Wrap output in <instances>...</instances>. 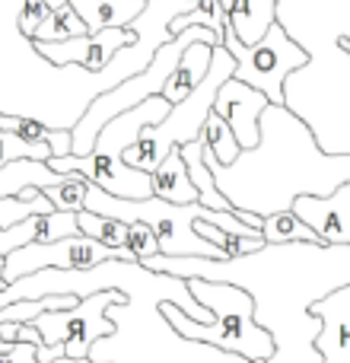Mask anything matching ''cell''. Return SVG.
Returning a JSON list of instances; mask_svg holds the SVG:
<instances>
[{"mask_svg":"<svg viewBox=\"0 0 350 363\" xmlns=\"http://www.w3.org/2000/svg\"><path fill=\"white\" fill-rule=\"evenodd\" d=\"M102 290H121L128 303H115L106 309L115 332L89 347L93 363H252L213 345H204V341L181 338L166 322L163 303H172L198 322H213V315L191 296L188 281L159 274V271H150L137 262H125V258H108L86 271L45 268L13 284L0 281V309L19 300H42L55 294L83 300Z\"/></svg>","mask_w":350,"mask_h":363,"instance_id":"6da1fadb","label":"cell"},{"mask_svg":"<svg viewBox=\"0 0 350 363\" xmlns=\"http://www.w3.org/2000/svg\"><path fill=\"white\" fill-rule=\"evenodd\" d=\"M144 268L181 281H220L245 290L255 303V325L274 341L268 363H322L315 347L322 319L312 303L350 284V245L283 242L242 258H169L153 255Z\"/></svg>","mask_w":350,"mask_h":363,"instance_id":"7a4b0ae2","label":"cell"},{"mask_svg":"<svg viewBox=\"0 0 350 363\" xmlns=\"http://www.w3.org/2000/svg\"><path fill=\"white\" fill-rule=\"evenodd\" d=\"M194 6L198 0H147L144 13L128 26L137 38L102 70H83L77 64L57 67L38 55L35 38L19 29L23 0H0V115L35 118L51 131H74L93 99L150 67L157 51L172 42L169 23Z\"/></svg>","mask_w":350,"mask_h":363,"instance_id":"3957f363","label":"cell"},{"mask_svg":"<svg viewBox=\"0 0 350 363\" xmlns=\"http://www.w3.org/2000/svg\"><path fill=\"white\" fill-rule=\"evenodd\" d=\"M258 128L261 144L242 150L232 166H220L204 147L207 169L236 211L271 217L277 211H293V201L303 194L328 198L350 182V153L319 150L312 131L287 106H268Z\"/></svg>","mask_w":350,"mask_h":363,"instance_id":"277c9868","label":"cell"},{"mask_svg":"<svg viewBox=\"0 0 350 363\" xmlns=\"http://www.w3.org/2000/svg\"><path fill=\"white\" fill-rule=\"evenodd\" d=\"M188 290L213 315V322H198L172 303H163L166 322L181 338L204 341L252 363H268L274 357V341L261 325H255V303L245 290L220 281H188Z\"/></svg>","mask_w":350,"mask_h":363,"instance_id":"5b68a950","label":"cell"},{"mask_svg":"<svg viewBox=\"0 0 350 363\" xmlns=\"http://www.w3.org/2000/svg\"><path fill=\"white\" fill-rule=\"evenodd\" d=\"M232 74H236V57H232L223 45H217L213 57H210V70H207V77L198 83V89H194L188 99H181L179 106H172L169 115H166L159 125L144 128L140 140L131 150L121 153V160H125L128 166H134V169L153 172L172 150L201 140L204 138L207 118H210V112H213V102H217L220 86H223Z\"/></svg>","mask_w":350,"mask_h":363,"instance_id":"8992f818","label":"cell"},{"mask_svg":"<svg viewBox=\"0 0 350 363\" xmlns=\"http://www.w3.org/2000/svg\"><path fill=\"white\" fill-rule=\"evenodd\" d=\"M194 42L220 45V35L210 29H204V26H191V29L179 32L172 42H166L163 48L157 51V57L150 61L147 70L128 77L125 83H118L115 89H108V93H102L99 99H93V106L86 108V115H83V118L77 121V128L70 131V138H74V157H86V153L96 150V138H99V131L115 118V115L140 106V102L150 99V96H163L166 83H169V77L175 74V64L181 61L185 48Z\"/></svg>","mask_w":350,"mask_h":363,"instance_id":"52a82bcc","label":"cell"},{"mask_svg":"<svg viewBox=\"0 0 350 363\" xmlns=\"http://www.w3.org/2000/svg\"><path fill=\"white\" fill-rule=\"evenodd\" d=\"M83 211L102 213V217L121 220V223H144L153 230L159 242V255L169 258H223L217 245L201 239L194 233V220L204 217L207 207L201 204H169L163 198H144V201H125L115 194L99 191L96 185L86 188Z\"/></svg>","mask_w":350,"mask_h":363,"instance_id":"ba28073f","label":"cell"},{"mask_svg":"<svg viewBox=\"0 0 350 363\" xmlns=\"http://www.w3.org/2000/svg\"><path fill=\"white\" fill-rule=\"evenodd\" d=\"M220 45L236 57V74L232 77L249 83L258 93H264L271 106H287V93H283V89H287V77L309 64L306 48L296 45L281 23L271 26L268 35L255 45H242L230 32V26H226Z\"/></svg>","mask_w":350,"mask_h":363,"instance_id":"9c48e42d","label":"cell"},{"mask_svg":"<svg viewBox=\"0 0 350 363\" xmlns=\"http://www.w3.org/2000/svg\"><path fill=\"white\" fill-rule=\"evenodd\" d=\"M115 303H128V296L121 290H102V294L83 296L74 309H57V313L38 315L32 325L38 328L45 345H64L67 357L86 360L89 347L115 332V325L106 315V309L115 306Z\"/></svg>","mask_w":350,"mask_h":363,"instance_id":"30bf717a","label":"cell"},{"mask_svg":"<svg viewBox=\"0 0 350 363\" xmlns=\"http://www.w3.org/2000/svg\"><path fill=\"white\" fill-rule=\"evenodd\" d=\"M108 258L134 262V255L128 249H106L102 242L83 236V233L67 236V239H55V242H29L4 258V274H0V281L13 284V281H19V277L35 274V271H45V268L86 271V268H96V264L108 262Z\"/></svg>","mask_w":350,"mask_h":363,"instance_id":"8fae6325","label":"cell"},{"mask_svg":"<svg viewBox=\"0 0 350 363\" xmlns=\"http://www.w3.org/2000/svg\"><path fill=\"white\" fill-rule=\"evenodd\" d=\"M48 166L61 176H80L86 179L89 185H96L99 191L115 194V198H125V201H144L153 198V182L150 172L144 169H134L128 166L121 157H108V153H86V157H55L48 160Z\"/></svg>","mask_w":350,"mask_h":363,"instance_id":"7c38bea8","label":"cell"},{"mask_svg":"<svg viewBox=\"0 0 350 363\" xmlns=\"http://www.w3.org/2000/svg\"><path fill=\"white\" fill-rule=\"evenodd\" d=\"M134 38H137L134 29H102V32H86V35L67 38V42H35V48L38 55L48 57L57 67L77 64L83 70H102Z\"/></svg>","mask_w":350,"mask_h":363,"instance_id":"4fadbf2b","label":"cell"},{"mask_svg":"<svg viewBox=\"0 0 350 363\" xmlns=\"http://www.w3.org/2000/svg\"><path fill=\"white\" fill-rule=\"evenodd\" d=\"M268 106L271 102L264 93H258L249 83L230 77V80L220 86L213 112L232 128V134H236L242 150H255V147L261 144V128H258V121H261V112Z\"/></svg>","mask_w":350,"mask_h":363,"instance_id":"5bb4252c","label":"cell"},{"mask_svg":"<svg viewBox=\"0 0 350 363\" xmlns=\"http://www.w3.org/2000/svg\"><path fill=\"white\" fill-rule=\"evenodd\" d=\"M293 213L306 226H312L325 245H350V182L328 198H312V194L296 198Z\"/></svg>","mask_w":350,"mask_h":363,"instance_id":"9a60e30c","label":"cell"},{"mask_svg":"<svg viewBox=\"0 0 350 363\" xmlns=\"http://www.w3.org/2000/svg\"><path fill=\"white\" fill-rule=\"evenodd\" d=\"M169 108H172L169 99H163V96H150V99H144L140 106L115 115V118L99 131V138H96V150L108 153V157H121V153L131 150V147L140 140L144 128L159 125V121L169 115Z\"/></svg>","mask_w":350,"mask_h":363,"instance_id":"2e32d148","label":"cell"},{"mask_svg":"<svg viewBox=\"0 0 350 363\" xmlns=\"http://www.w3.org/2000/svg\"><path fill=\"white\" fill-rule=\"evenodd\" d=\"M312 315L322 319V335L315 341L322 363H350V284L312 303Z\"/></svg>","mask_w":350,"mask_h":363,"instance_id":"e0dca14e","label":"cell"},{"mask_svg":"<svg viewBox=\"0 0 350 363\" xmlns=\"http://www.w3.org/2000/svg\"><path fill=\"white\" fill-rule=\"evenodd\" d=\"M230 32L242 45H255L277 23V0H223Z\"/></svg>","mask_w":350,"mask_h":363,"instance_id":"ac0fdd59","label":"cell"},{"mask_svg":"<svg viewBox=\"0 0 350 363\" xmlns=\"http://www.w3.org/2000/svg\"><path fill=\"white\" fill-rule=\"evenodd\" d=\"M70 6L80 13L86 32H102L128 29L144 13L147 0H70Z\"/></svg>","mask_w":350,"mask_h":363,"instance_id":"d6986e66","label":"cell"},{"mask_svg":"<svg viewBox=\"0 0 350 363\" xmlns=\"http://www.w3.org/2000/svg\"><path fill=\"white\" fill-rule=\"evenodd\" d=\"M213 48H217V45H207V42L188 45L185 55H181V61L175 64V74L169 77V83H166L163 99H169L172 106H179L181 99H188V96L198 89V83L204 80L207 70H210Z\"/></svg>","mask_w":350,"mask_h":363,"instance_id":"ffe728a7","label":"cell"},{"mask_svg":"<svg viewBox=\"0 0 350 363\" xmlns=\"http://www.w3.org/2000/svg\"><path fill=\"white\" fill-rule=\"evenodd\" d=\"M67 176L55 172L48 163H38V160H16V163L0 166V201L4 198H19L26 188H45L61 185Z\"/></svg>","mask_w":350,"mask_h":363,"instance_id":"44dd1931","label":"cell"},{"mask_svg":"<svg viewBox=\"0 0 350 363\" xmlns=\"http://www.w3.org/2000/svg\"><path fill=\"white\" fill-rule=\"evenodd\" d=\"M153 182V194L169 204H198V188L191 185L188 166L181 160V150H172L157 169L150 172Z\"/></svg>","mask_w":350,"mask_h":363,"instance_id":"7402d4cb","label":"cell"},{"mask_svg":"<svg viewBox=\"0 0 350 363\" xmlns=\"http://www.w3.org/2000/svg\"><path fill=\"white\" fill-rule=\"evenodd\" d=\"M181 150V160L188 166V176H191V185L198 188V204L201 207H210V211H236L230 201L220 194L217 182H213V172L207 169L204 163V138L194 140V144H185L179 147Z\"/></svg>","mask_w":350,"mask_h":363,"instance_id":"603a6c76","label":"cell"},{"mask_svg":"<svg viewBox=\"0 0 350 363\" xmlns=\"http://www.w3.org/2000/svg\"><path fill=\"white\" fill-rule=\"evenodd\" d=\"M264 242L271 245H283V242H322L319 233L312 226H306L293 211H277L271 217H264L261 226Z\"/></svg>","mask_w":350,"mask_h":363,"instance_id":"cb8c5ba5","label":"cell"},{"mask_svg":"<svg viewBox=\"0 0 350 363\" xmlns=\"http://www.w3.org/2000/svg\"><path fill=\"white\" fill-rule=\"evenodd\" d=\"M194 233H198L201 239H207L210 245H217L223 258H242V255H252V252L268 245L261 233H258V236H232V233L220 230V226L207 223V220H201V217L194 220Z\"/></svg>","mask_w":350,"mask_h":363,"instance_id":"d4e9b609","label":"cell"},{"mask_svg":"<svg viewBox=\"0 0 350 363\" xmlns=\"http://www.w3.org/2000/svg\"><path fill=\"white\" fill-rule=\"evenodd\" d=\"M77 226H80L83 236L102 242L106 249H125L128 245V223H121V220L102 217V213L93 211H80L77 213Z\"/></svg>","mask_w":350,"mask_h":363,"instance_id":"484cf974","label":"cell"},{"mask_svg":"<svg viewBox=\"0 0 350 363\" xmlns=\"http://www.w3.org/2000/svg\"><path fill=\"white\" fill-rule=\"evenodd\" d=\"M204 147L217 157L220 166H232L239 160V153H242L232 128L226 125L217 112H210V118H207V125H204Z\"/></svg>","mask_w":350,"mask_h":363,"instance_id":"4316f807","label":"cell"},{"mask_svg":"<svg viewBox=\"0 0 350 363\" xmlns=\"http://www.w3.org/2000/svg\"><path fill=\"white\" fill-rule=\"evenodd\" d=\"M86 35V26H83L80 13L74 6H61V10H51L48 23L35 32V42H67V38Z\"/></svg>","mask_w":350,"mask_h":363,"instance_id":"83f0119b","label":"cell"},{"mask_svg":"<svg viewBox=\"0 0 350 363\" xmlns=\"http://www.w3.org/2000/svg\"><path fill=\"white\" fill-rule=\"evenodd\" d=\"M16 160H38V163H48L51 147L32 144V140L19 138L16 131H4V128H0V166L16 163Z\"/></svg>","mask_w":350,"mask_h":363,"instance_id":"f1b7e54d","label":"cell"},{"mask_svg":"<svg viewBox=\"0 0 350 363\" xmlns=\"http://www.w3.org/2000/svg\"><path fill=\"white\" fill-rule=\"evenodd\" d=\"M86 188L89 182L80 179V176H67L61 185H51L45 188V198L51 201L55 211H67V213H80L83 211V201H86Z\"/></svg>","mask_w":350,"mask_h":363,"instance_id":"f546056e","label":"cell"},{"mask_svg":"<svg viewBox=\"0 0 350 363\" xmlns=\"http://www.w3.org/2000/svg\"><path fill=\"white\" fill-rule=\"evenodd\" d=\"M51 201L45 194H38L35 201H23V198H4L0 201V226H13L23 223L26 217H38V213H51Z\"/></svg>","mask_w":350,"mask_h":363,"instance_id":"4dcf8cb0","label":"cell"},{"mask_svg":"<svg viewBox=\"0 0 350 363\" xmlns=\"http://www.w3.org/2000/svg\"><path fill=\"white\" fill-rule=\"evenodd\" d=\"M125 249L131 252L137 264H144L147 258L159 255L157 236H153V230H150V226H144V223H128V245H125Z\"/></svg>","mask_w":350,"mask_h":363,"instance_id":"1f68e13d","label":"cell"},{"mask_svg":"<svg viewBox=\"0 0 350 363\" xmlns=\"http://www.w3.org/2000/svg\"><path fill=\"white\" fill-rule=\"evenodd\" d=\"M51 10L45 0H23V13H19V29L26 32L29 38H35V32L48 23Z\"/></svg>","mask_w":350,"mask_h":363,"instance_id":"d6a6232c","label":"cell"},{"mask_svg":"<svg viewBox=\"0 0 350 363\" xmlns=\"http://www.w3.org/2000/svg\"><path fill=\"white\" fill-rule=\"evenodd\" d=\"M19 138H26V140H32V144H48V134H51V128H45L42 121H35V118H23L19 121Z\"/></svg>","mask_w":350,"mask_h":363,"instance_id":"836d02e7","label":"cell"},{"mask_svg":"<svg viewBox=\"0 0 350 363\" xmlns=\"http://www.w3.org/2000/svg\"><path fill=\"white\" fill-rule=\"evenodd\" d=\"M26 322H4L0 325V338L6 341V345H19V332H23Z\"/></svg>","mask_w":350,"mask_h":363,"instance_id":"e575fe53","label":"cell"},{"mask_svg":"<svg viewBox=\"0 0 350 363\" xmlns=\"http://www.w3.org/2000/svg\"><path fill=\"white\" fill-rule=\"evenodd\" d=\"M45 4H48V10H61V6H67L70 0H45Z\"/></svg>","mask_w":350,"mask_h":363,"instance_id":"d590c367","label":"cell"},{"mask_svg":"<svg viewBox=\"0 0 350 363\" xmlns=\"http://www.w3.org/2000/svg\"><path fill=\"white\" fill-rule=\"evenodd\" d=\"M55 363H93V360H89V357H86V360H74V357H61V360H55Z\"/></svg>","mask_w":350,"mask_h":363,"instance_id":"8d00e7d4","label":"cell"}]
</instances>
